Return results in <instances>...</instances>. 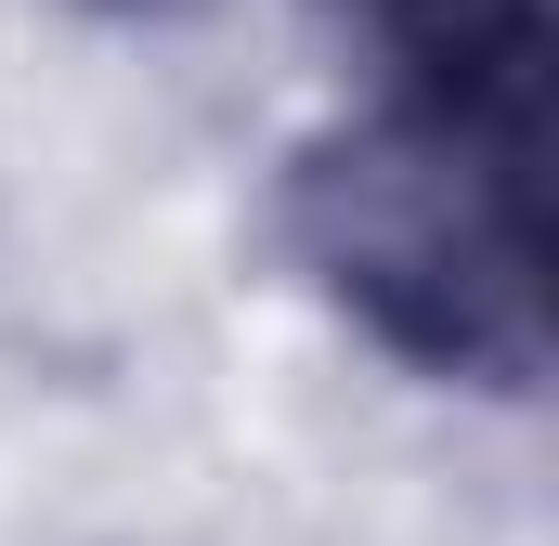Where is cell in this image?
<instances>
[{
	"instance_id": "2",
	"label": "cell",
	"mask_w": 559,
	"mask_h": 546,
	"mask_svg": "<svg viewBox=\"0 0 559 546\" xmlns=\"http://www.w3.org/2000/svg\"><path fill=\"white\" fill-rule=\"evenodd\" d=\"M365 13H378L391 105L495 156H547V52H559L547 0H365Z\"/></svg>"
},
{
	"instance_id": "1",
	"label": "cell",
	"mask_w": 559,
	"mask_h": 546,
	"mask_svg": "<svg viewBox=\"0 0 559 546\" xmlns=\"http://www.w3.org/2000/svg\"><path fill=\"white\" fill-rule=\"evenodd\" d=\"M286 248L338 325L442 391L521 404L547 378V156H495L378 92L286 156Z\"/></svg>"
},
{
	"instance_id": "3",
	"label": "cell",
	"mask_w": 559,
	"mask_h": 546,
	"mask_svg": "<svg viewBox=\"0 0 559 546\" xmlns=\"http://www.w3.org/2000/svg\"><path fill=\"white\" fill-rule=\"evenodd\" d=\"M92 13H182V0H92Z\"/></svg>"
}]
</instances>
